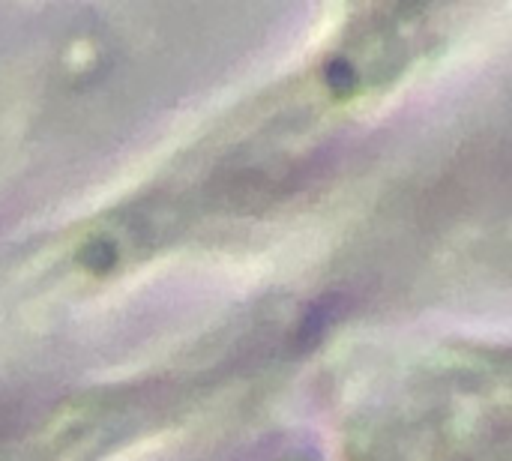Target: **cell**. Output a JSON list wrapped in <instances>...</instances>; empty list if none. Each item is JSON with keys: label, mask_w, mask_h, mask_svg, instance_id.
<instances>
[{"label": "cell", "mask_w": 512, "mask_h": 461, "mask_svg": "<svg viewBox=\"0 0 512 461\" xmlns=\"http://www.w3.org/2000/svg\"><path fill=\"white\" fill-rule=\"evenodd\" d=\"M15 429V408L0 405V438H6Z\"/></svg>", "instance_id": "7a4b0ae2"}, {"label": "cell", "mask_w": 512, "mask_h": 461, "mask_svg": "<svg viewBox=\"0 0 512 461\" xmlns=\"http://www.w3.org/2000/svg\"><path fill=\"white\" fill-rule=\"evenodd\" d=\"M345 312V294L330 291L318 300H312L294 330V351L297 354H309L312 348L321 345V339L333 330V324L339 321V315Z\"/></svg>", "instance_id": "6da1fadb"}]
</instances>
